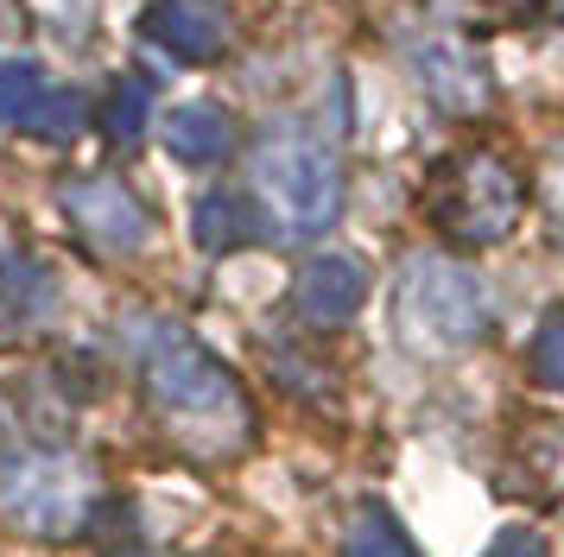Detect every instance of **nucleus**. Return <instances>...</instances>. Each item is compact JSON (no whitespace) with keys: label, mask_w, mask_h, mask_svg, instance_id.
Returning <instances> with one entry per match:
<instances>
[{"label":"nucleus","mask_w":564,"mask_h":557,"mask_svg":"<svg viewBox=\"0 0 564 557\" xmlns=\"http://www.w3.org/2000/svg\"><path fill=\"white\" fill-rule=\"evenodd\" d=\"M140 361H147V393L153 405L191 437H235L248 425V405L235 374L216 354L178 324H153L140 336Z\"/></svg>","instance_id":"1"},{"label":"nucleus","mask_w":564,"mask_h":557,"mask_svg":"<svg viewBox=\"0 0 564 557\" xmlns=\"http://www.w3.org/2000/svg\"><path fill=\"white\" fill-rule=\"evenodd\" d=\"M254 190L285 234H324L343 216V165L299 127H273L254 146Z\"/></svg>","instance_id":"2"},{"label":"nucleus","mask_w":564,"mask_h":557,"mask_svg":"<svg viewBox=\"0 0 564 557\" xmlns=\"http://www.w3.org/2000/svg\"><path fill=\"white\" fill-rule=\"evenodd\" d=\"M393 304L412 349H469L476 336H488V317H495L488 285L444 253H412Z\"/></svg>","instance_id":"3"},{"label":"nucleus","mask_w":564,"mask_h":557,"mask_svg":"<svg viewBox=\"0 0 564 557\" xmlns=\"http://www.w3.org/2000/svg\"><path fill=\"white\" fill-rule=\"evenodd\" d=\"M432 222L463 248H495L520 222V177L495 152H463L432 184Z\"/></svg>","instance_id":"4"},{"label":"nucleus","mask_w":564,"mask_h":557,"mask_svg":"<svg viewBox=\"0 0 564 557\" xmlns=\"http://www.w3.org/2000/svg\"><path fill=\"white\" fill-rule=\"evenodd\" d=\"M0 513L26 538H70L89 513V476L70 456H26L0 481Z\"/></svg>","instance_id":"5"},{"label":"nucleus","mask_w":564,"mask_h":557,"mask_svg":"<svg viewBox=\"0 0 564 557\" xmlns=\"http://www.w3.org/2000/svg\"><path fill=\"white\" fill-rule=\"evenodd\" d=\"M64 216L77 222V234L89 248H102V253H133V248H147V234H153L147 203L133 197L121 177H77V184H64Z\"/></svg>","instance_id":"6"},{"label":"nucleus","mask_w":564,"mask_h":557,"mask_svg":"<svg viewBox=\"0 0 564 557\" xmlns=\"http://www.w3.org/2000/svg\"><path fill=\"white\" fill-rule=\"evenodd\" d=\"M83 121V96L70 83H52V76L13 57L0 64V127L13 133H39V140H70Z\"/></svg>","instance_id":"7"},{"label":"nucleus","mask_w":564,"mask_h":557,"mask_svg":"<svg viewBox=\"0 0 564 557\" xmlns=\"http://www.w3.org/2000/svg\"><path fill=\"white\" fill-rule=\"evenodd\" d=\"M140 39L178 64H216L229 51V13H223V0H147Z\"/></svg>","instance_id":"8"},{"label":"nucleus","mask_w":564,"mask_h":557,"mask_svg":"<svg viewBox=\"0 0 564 557\" xmlns=\"http://www.w3.org/2000/svg\"><path fill=\"white\" fill-rule=\"evenodd\" d=\"M412 70H419L425 96H432L444 114H476L488 101V64L463 45V39H451V32L412 39Z\"/></svg>","instance_id":"9"},{"label":"nucleus","mask_w":564,"mask_h":557,"mask_svg":"<svg viewBox=\"0 0 564 557\" xmlns=\"http://www.w3.org/2000/svg\"><path fill=\"white\" fill-rule=\"evenodd\" d=\"M292 298L305 310L311 324H349L361 304H368V266H361L356 253H317L299 266V285H292Z\"/></svg>","instance_id":"10"},{"label":"nucleus","mask_w":564,"mask_h":557,"mask_svg":"<svg viewBox=\"0 0 564 557\" xmlns=\"http://www.w3.org/2000/svg\"><path fill=\"white\" fill-rule=\"evenodd\" d=\"M159 140L178 165H223L241 133H235V114L223 101H178L159 127Z\"/></svg>","instance_id":"11"},{"label":"nucleus","mask_w":564,"mask_h":557,"mask_svg":"<svg viewBox=\"0 0 564 557\" xmlns=\"http://www.w3.org/2000/svg\"><path fill=\"white\" fill-rule=\"evenodd\" d=\"M52 304H57V278L45 266H32L26 253L0 248V329L39 324V317H52Z\"/></svg>","instance_id":"12"},{"label":"nucleus","mask_w":564,"mask_h":557,"mask_svg":"<svg viewBox=\"0 0 564 557\" xmlns=\"http://www.w3.org/2000/svg\"><path fill=\"white\" fill-rule=\"evenodd\" d=\"M191 234H197L204 253H235L260 234V216L241 190H209V197L197 203V216H191Z\"/></svg>","instance_id":"13"},{"label":"nucleus","mask_w":564,"mask_h":557,"mask_svg":"<svg viewBox=\"0 0 564 557\" xmlns=\"http://www.w3.org/2000/svg\"><path fill=\"white\" fill-rule=\"evenodd\" d=\"M343 557H425L419 545H412V532L387 513L381 501H368L349 520V538H343Z\"/></svg>","instance_id":"14"},{"label":"nucleus","mask_w":564,"mask_h":557,"mask_svg":"<svg viewBox=\"0 0 564 557\" xmlns=\"http://www.w3.org/2000/svg\"><path fill=\"white\" fill-rule=\"evenodd\" d=\"M147 114H153V83H147L140 70L115 76V89L102 96V133L115 140V146H128V140L147 133Z\"/></svg>","instance_id":"15"},{"label":"nucleus","mask_w":564,"mask_h":557,"mask_svg":"<svg viewBox=\"0 0 564 557\" xmlns=\"http://www.w3.org/2000/svg\"><path fill=\"white\" fill-rule=\"evenodd\" d=\"M533 380L552 386V393H564V304L545 310L533 329Z\"/></svg>","instance_id":"16"},{"label":"nucleus","mask_w":564,"mask_h":557,"mask_svg":"<svg viewBox=\"0 0 564 557\" xmlns=\"http://www.w3.org/2000/svg\"><path fill=\"white\" fill-rule=\"evenodd\" d=\"M482 557H552V551H545V538H539L533 526H501L488 538Z\"/></svg>","instance_id":"17"},{"label":"nucleus","mask_w":564,"mask_h":557,"mask_svg":"<svg viewBox=\"0 0 564 557\" xmlns=\"http://www.w3.org/2000/svg\"><path fill=\"white\" fill-rule=\"evenodd\" d=\"M545 203H552V222H558V241H564V159L552 172V184H545Z\"/></svg>","instance_id":"18"},{"label":"nucleus","mask_w":564,"mask_h":557,"mask_svg":"<svg viewBox=\"0 0 564 557\" xmlns=\"http://www.w3.org/2000/svg\"><path fill=\"white\" fill-rule=\"evenodd\" d=\"M7 450H13V425H7V405H0V462H7Z\"/></svg>","instance_id":"19"},{"label":"nucleus","mask_w":564,"mask_h":557,"mask_svg":"<svg viewBox=\"0 0 564 557\" xmlns=\"http://www.w3.org/2000/svg\"><path fill=\"white\" fill-rule=\"evenodd\" d=\"M552 7H558V20H564V0H552Z\"/></svg>","instance_id":"20"}]
</instances>
